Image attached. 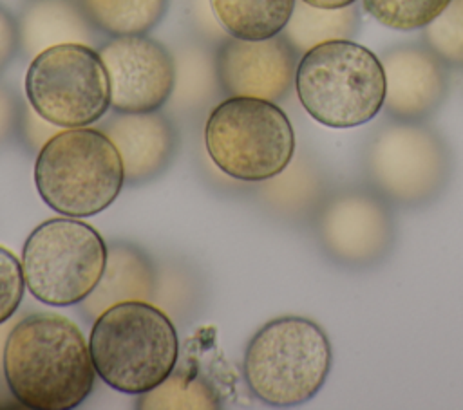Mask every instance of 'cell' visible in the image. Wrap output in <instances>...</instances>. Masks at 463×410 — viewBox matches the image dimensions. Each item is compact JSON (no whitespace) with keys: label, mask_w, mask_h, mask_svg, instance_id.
Wrapping results in <instances>:
<instances>
[{"label":"cell","mask_w":463,"mask_h":410,"mask_svg":"<svg viewBox=\"0 0 463 410\" xmlns=\"http://www.w3.org/2000/svg\"><path fill=\"white\" fill-rule=\"evenodd\" d=\"M13 397L31 410H72L94 388L96 368L89 341L69 318L33 312L18 320L2 354Z\"/></svg>","instance_id":"6da1fadb"},{"label":"cell","mask_w":463,"mask_h":410,"mask_svg":"<svg viewBox=\"0 0 463 410\" xmlns=\"http://www.w3.org/2000/svg\"><path fill=\"white\" fill-rule=\"evenodd\" d=\"M89 349L96 374L125 394H145L177 365L179 338L172 320L145 300L105 309L92 323Z\"/></svg>","instance_id":"7a4b0ae2"},{"label":"cell","mask_w":463,"mask_h":410,"mask_svg":"<svg viewBox=\"0 0 463 410\" xmlns=\"http://www.w3.org/2000/svg\"><path fill=\"white\" fill-rule=\"evenodd\" d=\"M333 367L329 336L315 320L286 314L264 323L248 341L242 374L250 392L268 406L311 401Z\"/></svg>","instance_id":"3957f363"},{"label":"cell","mask_w":463,"mask_h":410,"mask_svg":"<svg viewBox=\"0 0 463 410\" xmlns=\"http://www.w3.org/2000/svg\"><path fill=\"white\" fill-rule=\"evenodd\" d=\"M34 186L51 210L83 219L118 199L125 168L118 148L99 128H63L38 150Z\"/></svg>","instance_id":"277c9868"},{"label":"cell","mask_w":463,"mask_h":410,"mask_svg":"<svg viewBox=\"0 0 463 410\" xmlns=\"http://www.w3.org/2000/svg\"><path fill=\"white\" fill-rule=\"evenodd\" d=\"M295 90L302 108L317 123L354 128L383 108L385 74L371 49L353 40H333L300 56Z\"/></svg>","instance_id":"5b68a950"},{"label":"cell","mask_w":463,"mask_h":410,"mask_svg":"<svg viewBox=\"0 0 463 410\" xmlns=\"http://www.w3.org/2000/svg\"><path fill=\"white\" fill-rule=\"evenodd\" d=\"M204 146L222 173L242 182H262L280 175L293 161L295 132L277 103L233 96L208 114Z\"/></svg>","instance_id":"8992f818"},{"label":"cell","mask_w":463,"mask_h":410,"mask_svg":"<svg viewBox=\"0 0 463 410\" xmlns=\"http://www.w3.org/2000/svg\"><path fill=\"white\" fill-rule=\"evenodd\" d=\"M362 168L367 186L389 204L421 208L445 191L452 155L445 139L425 123L391 119L367 139Z\"/></svg>","instance_id":"52a82bcc"},{"label":"cell","mask_w":463,"mask_h":410,"mask_svg":"<svg viewBox=\"0 0 463 410\" xmlns=\"http://www.w3.org/2000/svg\"><path fill=\"white\" fill-rule=\"evenodd\" d=\"M107 255L103 237L81 219L63 215L43 220L22 247L25 287L52 307L80 303L98 285Z\"/></svg>","instance_id":"ba28073f"},{"label":"cell","mask_w":463,"mask_h":410,"mask_svg":"<svg viewBox=\"0 0 463 410\" xmlns=\"http://www.w3.org/2000/svg\"><path fill=\"white\" fill-rule=\"evenodd\" d=\"M27 103L60 128L98 123L110 108L107 67L92 45L60 43L36 54L25 72Z\"/></svg>","instance_id":"9c48e42d"},{"label":"cell","mask_w":463,"mask_h":410,"mask_svg":"<svg viewBox=\"0 0 463 410\" xmlns=\"http://www.w3.org/2000/svg\"><path fill=\"white\" fill-rule=\"evenodd\" d=\"M313 228L322 253L349 271L380 266L396 240L392 204L369 186L329 193L318 202Z\"/></svg>","instance_id":"30bf717a"},{"label":"cell","mask_w":463,"mask_h":410,"mask_svg":"<svg viewBox=\"0 0 463 410\" xmlns=\"http://www.w3.org/2000/svg\"><path fill=\"white\" fill-rule=\"evenodd\" d=\"M110 81L114 112H154L168 103L175 85L174 54L157 40L116 36L98 49Z\"/></svg>","instance_id":"8fae6325"},{"label":"cell","mask_w":463,"mask_h":410,"mask_svg":"<svg viewBox=\"0 0 463 410\" xmlns=\"http://www.w3.org/2000/svg\"><path fill=\"white\" fill-rule=\"evenodd\" d=\"M298 60L282 34L264 40L228 36L215 51L219 89L226 98L246 96L277 103L295 87Z\"/></svg>","instance_id":"7c38bea8"},{"label":"cell","mask_w":463,"mask_h":410,"mask_svg":"<svg viewBox=\"0 0 463 410\" xmlns=\"http://www.w3.org/2000/svg\"><path fill=\"white\" fill-rule=\"evenodd\" d=\"M385 74L383 112L394 121L425 123L449 96V67L420 43H398L380 56Z\"/></svg>","instance_id":"4fadbf2b"},{"label":"cell","mask_w":463,"mask_h":410,"mask_svg":"<svg viewBox=\"0 0 463 410\" xmlns=\"http://www.w3.org/2000/svg\"><path fill=\"white\" fill-rule=\"evenodd\" d=\"M118 148L125 184L137 186L163 173L177 150V132L172 121L154 112H114L99 126Z\"/></svg>","instance_id":"5bb4252c"},{"label":"cell","mask_w":463,"mask_h":410,"mask_svg":"<svg viewBox=\"0 0 463 410\" xmlns=\"http://www.w3.org/2000/svg\"><path fill=\"white\" fill-rule=\"evenodd\" d=\"M16 20L20 51L31 60L60 43L92 45L99 33L78 0H27Z\"/></svg>","instance_id":"9a60e30c"},{"label":"cell","mask_w":463,"mask_h":410,"mask_svg":"<svg viewBox=\"0 0 463 410\" xmlns=\"http://www.w3.org/2000/svg\"><path fill=\"white\" fill-rule=\"evenodd\" d=\"M156 271L150 258L130 242H110L105 271L94 291L80 302L85 320H96L105 309L128 300H152Z\"/></svg>","instance_id":"2e32d148"},{"label":"cell","mask_w":463,"mask_h":410,"mask_svg":"<svg viewBox=\"0 0 463 410\" xmlns=\"http://www.w3.org/2000/svg\"><path fill=\"white\" fill-rule=\"evenodd\" d=\"M360 31V5L358 2L324 9L309 5L302 0L295 2L293 13L282 29V36L297 51L298 56L309 49L333 42V40H353Z\"/></svg>","instance_id":"e0dca14e"},{"label":"cell","mask_w":463,"mask_h":410,"mask_svg":"<svg viewBox=\"0 0 463 410\" xmlns=\"http://www.w3.org/2000/svg\"><path fill=\"white\" fill-rule=\"evenodd\" d=\"M297 0H210L212 13L233 38L264 40L282 33Z\"/></svg>","instance_id":"ac0fdd59"},{"label":"cell","mask_w":463,"mask_h":410,"mask_svg":"<svg viewBox=\"0 0 463 410\" xmlns=\"http://www.w3.org/2000/svg\"><path fill=\"white\" fill-rule=\"evenodd\" d=\"M78 4L90 23L110 38L146 34L168 11V0H78Z\"/></svg>","instance_id":"d6986e66"},{"label":"cell","mask_w":463,"mask_h":410,"mask_svg":"<svg viewBox=\"0 0 463 410\" xmlns=\"http://www.w3.org/2000/svg\"><path fill=\"white\" fill-rule=\"evenodd\" d=\"M136 408L141 410H215L221 397L215 387L194 368L179 367L156 388L139 394Z\"/></svg>","instance_id":"ffe728a7"},{"label":"cell","mask_w":463,"mask_h":410,"mask_svg":"<svg viewBox=\"0 0 463 410\" xmlns=\"http://www.w3.org/2000/svg\"><path fill=\"white\" fill-rule=\"evenodd\" d=\"M174 63L175 85L168 101L183 110H192L208 103L215 94V87H219L215 56L212 58L199 45H186L174 54Z\"/></svg>","instance_id":"44dd1931"},{"label":"cell","mask_w":463,"mask_h":410,"mask_svg":"<svg viewBox=\"0 0 463 410\" xmlns=\"http://www.w3.org/2000/svg\"><path fill=\"white\" fill-rule=\"evenodd\" d=\"M421 40L449 69L463 70V0H450L421 29Z\"/></svg>","instance_id":"7402d4cb"},{"label":"cell","mask_w":463,"mask_h":410,"mask_svg":"<svg viewBox=\"0 0 463 410\" xmlns=\"http://www.w3.org/2000/svg\"><path fill=\"white\" fill-rule=\"evenodd\" d=\"M450 0H362L364 11L383 27L418 31L432 22Z\"/></svg>","instance_id":"603a6c76"},{"label":"cell","mask_w":463,"mask_h":410,"mask_svg":"<svg viewBox=\"0 0 463 410\" xmlns=\"http://www.w3.org/2000/svg\"><path fill=\"white\" fill-rule=\"evenodd\" d=\"M24 267L13 251L0 246V325L13 318L25 293Z\"/></svg>","instance_id":"cb8c5ba5"},{"label":"cell","mask_w":463,"mask_h":410,"mask_svg":"<svg viewBox=\"0 0 463 410\" xmlns=\"http://www.w3.org/2000/svg\"><path fill=\"white\" fill-rule=\"evenodd\" d=\"M56 132H60V126L49 123L47 119H43L29 103L27 99L24 101V108H22V117H20V126H18V134L22 137V141L25 143V146L33 152L40 150Z\"/></svg>","instance_id":"d4e9b609"},{"label":"cell","mask_w":463,"mask_h":410,"mask_svg":"<svg viewBox=\"0 0 463 410\" xmlns=\"http://www.w3.org/2000/svg\"><path fill=\"white\" fill-rule=\"evenodd\" d=\"M24 101L16 94L0 83V146H4L18 132Z\"/></svg>","instance_id":"484cf974"},{"label":"cell","mask_w":463,"mask_h":410,"mask_svg":"<svg viewBox=\"0 0 463 410\" xmlns=\"http://www.w3.org/2000/svg\"><path fill=\"white\" fill-rule=\"evenodd\" d=\"M20 51L18 20L0 4V72L13 61Z\"/></svg>","instance_id":"4316f807"},{"label":"cell","mask_w":463,"mask_h":410,"mask_svg":"<svg viewBox=\"0 0 463 410\" xmlns=\"http://www.w3.org/2000/svg\"><path fill=\"white\" fill-rule=\"evenodd\" d=\"M309 5H315V7H324V9H336V7H345V5H351L358 0H302Z\"/></svg>","instance_id":"83f0119b"}]
</instances>
